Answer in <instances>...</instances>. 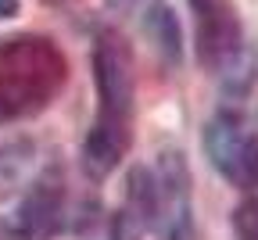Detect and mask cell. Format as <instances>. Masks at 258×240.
Returning a JSON list of instances; mask_svg holds the SVG:
<instances>
[{
    "mask_svg": "<svg viewBox=\"0 0 258 240\" xmlns=\"http://www.w3.org/2000/svg\"><path fill=\"white\" fill-rule=\"evenodd\" d=\"M93 83H97V118L86 133L83 161L90 176H108L133 144L137 86L133 54L115 29H101L93 43Z\"/></svg>",
    "mask_w": 258,
    "mask_h": 240,
    "instance_id": "1",
    "label": "cell"
},
{
    "mask_svg": "<svg viewBox=\"0 0 258 240\" xmlns=\"http://www.w3.org/2000/svg\"><path fill=\"white\" fill-rule=\"evenodd\" d=\"M64 83V54L47 36L0 40V122L40 111Z\"/></svg>",
    "mask_w": 258,
    "mask_h": 240,
    "instance_id": "2",
    "label": "cell"
},
{
    "mask_svg": "<svg viewBox=\"0 0 258 240\" xmlns=\"http://www.w3.org/2000/svg\"><path fill=\"white\" fill-rule=\"evenodd\" d=\"M151 194V229L161 240H194V215H190V172L179 151H165L154 168H147Z\"/></svg>",
    "mask_w": 258,
    "mask_h": 240,
    "instance_id": "3",
    "label": "cell"
},
{
    "mask_svg": "<svg viewBox=\"0 0 258 240\" xmlns=\"http://www.w3.org/2000/svg\"><path fill=\"white\" fill-rule=\"evenodd\" d=\"M205 151L222 179L240 190H258V136L233 115H215L205 126Z\"/></svg>",
    "mask_w": 258,
    "mask_h": 240,
    "instance_id": "4",
    "label": "cell"
},
{
    "mask_svg": "<svg viewBox=\"0 0 258 240\" xmlns=\"http://www.w3.org/2000/svg\"><path fill=\"white\" fill-rule=\"evenodd\" d=\"M198 57L208 68H222L240 54V18L233 0H190Z\"/></svg>",
    "mask_w": 258,
    "mask_h": 240,
    "instance_id": "5",
    "label": "cell"
},
{
    "mask_svg": "<svg viewBox=\"0 0 258 240\" xmlns=\"http://www.w3.org/2000/svg\"><path fill=\"white\" fill-rule=\"evenodd\" d=\"M61 201H64V190H61V179L50 172L43 176L32 194L22 201V208L15 212V236L18 240H40V236H50L61 222Z\"/></svg>",
    "mask_w": 258,
    "mask_h": 240,
    "instance_id": "6",
    "label": "cell"
},
{
    "mask_svg": "<svg viewBox=\"0 0 258 240\" xmlns=\"http://www.w3.org/2000/svg\"><path fill=\"white\" fill-rule=\"evenodd\" d=\"M147 32L154 36V43H158V50L165 54L169 61H179V25H176V18H172V11L169 8H154V11H147Z\"/></svg>",
    "mask_w": 258,
    "mask_h": 240,
    "instance_id": "7",
    "label": "cell"
},
{
    "mask_svg": "<svg viewBox=\"0 0 258 240\" xmlns=\"http://www.w3.org/2000/svg\"><path fill=\"white\" fill-rule=\"evenodd\" d=\"M29 158H32V147H29L25 140H18V144H4V147H0V197L11 194V190L18 187V179L25 176Z\"/></svg>",
    "mask_w": 258,
    "mask_h": 240,
    "instance_id": "8",
    "label": "cell"
},
{
    "mask_svg": "<svg viewBox=\"0 0 258 240\" xmlns=\"http://www.w3.org/2000/svg\"><path fill=\"white\" fill-rule=\"evenodd\" d=\"M237 222V236L240 240H258V197H247L240 208L233 212Z\"/></svg>",
    "mask_w": 258,
    "mask_h": 240,
    "instance_id": "9",
    "label": "cell"
},
{
    "mask_svg": "<svg viewBox=\"0 0 258 240\" xmlns=\"http://www.w3.org/2000/svg\"><path fill=\"white\" fill-rule=\"evenodd\" d=\"M22 8V0H0V18H15Z\"/></svg>",
    "mask_w": 258,
    "mask_h": 240,
    "instance_id": "10",
    "label": "cell"
},
{
    "mask_svg": "<svg viewBox=\"0 0 258 240\" xmlns=\"http://www.w3.org/2000/svg\"><path fill=\"white\" fill-rule=\"evenodd\" d=\"M43 4H50V8H64V4H72V0H43Z\"/></svg>",
    "mask_w": 258,
    "mask_h": 240,
    "instance_id": "11",
    "label": "cell"
}]
</instances>
